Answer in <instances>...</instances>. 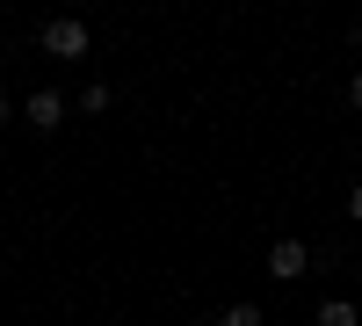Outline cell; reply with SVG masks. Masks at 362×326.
Wrapping results in <instances>:
<instances>
[{"label": "cell", "instance_id": "1", "mask_svg": "<svg viewBox=\"0 0 362 326\" xmlns=\"http://www.w3.org/2000/svg\"><path fill=\"white\" fill-rule=\"evenodd\" d=\"M305 269H312V247L305 240H276V247H268V276H276V283H297Z\"/></svg>", "mask_w": 362, "mask_h": 326}, {"label": "cell", "instance_id": "2", "mask_svg": "<svg viewBox=\"0 0 362 326\" xmlns=\"http://www.w3.org/2000/svg\"><path fill=\"white\" fill-rule=\"evenodd\" d=\"M44 51H51V58H80V51H87V22H73V15H58V22L44 29Z\"/></svg>", "mask_w": 362, "mask_h": 326}, {"label": "cell", "instance_id": "3", "mask_svg": "<svg viewBox=\"0 0 362 326\" xmlns=\"http://www.w3.org/2000/svg\"><path fill=\"white\" fill-rule=\"evenodd\" d=\"M29 124H37V131H58V124H66V95H51V87H44V95H29Z\"/></svg>", "mask_w": 362, "mask_h": 326}, {"label": "cell", "instance_id": "4", "mask_svg": "<svg viewBox=\"0 0 362 326\" xmlns=\"http://www.w3.org/2000/svg\"><path fill=\"white\" fill-rule=\"evenodd\" d=\"M355 319H362V305H341V298L319 305V326H355Z\"/></svg>", "mask_w": 362, "mask_h": 326}, {"label": "cell", "instance_id": "5", "mask_svg": "<svg viewBox=\"0 0 362 326\" xmlns=\"http://www.w3.org/2000/svg\"><path fill=\"white\" fill-rule=\"evenodd\" d=\"M95 109H109V87H102V80H87V95H80V116H95Z\"/></svg>", "mask_w": 362, "mask_h": 326}, {"label": "cell", "instance_id": "6", "mask_svg": "<svg viewBox=\"0 0 362 326\" xmlns=\"http://www.w3.org/2000/svg\"><path fill=\"white\" fill-rule=\"evenodd\" d=\"M218 326H261V305H232V312H225Z\"/></svg>", "mask_w": 362, "mask_h": 326}, {"label": "cell", "instance_id": "7", "mask_svg": "<svg viewBox=\"0 0 362 326\" xmlns=\"http://www.w3.org/2000/svg\"><path fill=\"white\" fill-rule=\"evenodd\" d=\"M348 102H355V109H362V73H355V80H348Z\"/></svg>", "mask_w": 362, "mask_h": 326}, {"label": "cell", "instance_id": "8", "mask_svg": "<svg viewBox=\"0 0 362 326\" xmlns=\"http://www.w3.org/2000/svg\"><path fill=\"white\" fill-rule=\"evenodd\" d=\"M348 218H355V225H362V189H355V196H348Z\"/></svg>", "mask_w": 362, "mask_h": 326}, {"label": "cell", "instance_id": "9", "mask_svg": "<svg viewBox=\"0 0 362 326\" xmlns=\"http://www.w3.org/2000/svg\"><path fill=\"white\" fill-rule=\"evenodd\" d=\"M0 124H15V109H8V95H0Z\"/></svg>", "mask_w": 362, "mask_h": 326}, {"label": "cell", "instance_id": "10", "mask_svg": "<svg viewBox=\"0 0 362 326\" xmlns=\"http://www.w3.org/2000/svg\"><path fill=\"white\" fill-rule=\"evenodd\" d=\"M355 51H362V29H355Z\"/></svg>", "mask_w": 362, "mask_h": 326}, {"label": "cell", "instance_id": "11", "mask_svg": "<svg viewBox=\"0 0 362 326\" xmlns=\"http://www.w3.org/2000/svg\"><path fill=\"white\" fill-rule=\"evenodd\" d=\"M355 305H362V298H355Z\"/></svg>", "mask_w": 362, "mask_h": 326}]
</instances>
